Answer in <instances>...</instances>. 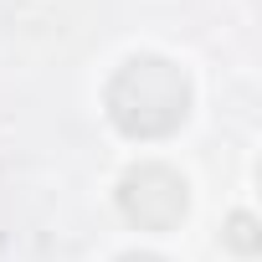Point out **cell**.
Listing matches in <instances>:
<instances>
[{
  "label": "cell",
  "instance_id": "obj_1",
  "mask_svg": "<svg viewBox=\"0 0 262 262\" xmlns=\"http://www.w3.org/2000/svg\"><path fill=\"white\" fill-rule=\"evenodd\" d=\"M139 103H149L139 134H165V128H175V123L185 118V103H190V88H185L180 67H170V62H160V57H134V62H123V72L113 77V93H108L113 123L123 128L128 118H134Z\"/></svg>",
  "mask_w": 262,
  "mask_h": 262
},
{
  "label": "cell",
  "instance_id": "obj_2",
  "mask_svg": "<svg viewBox=\"0 0 262 262\" xmlns=\"http://www.w3.org/2000/svg\"><path fill=\"white\" fill-rule=\"evenodd\" d=\"M231 231H236L231 242H236L242 252H252V236H247V231H252V221H247V216H236V221H231Z\"/></svg>",
  "mask_w": 262,
  "mask_h": 262
}]
</instances>
